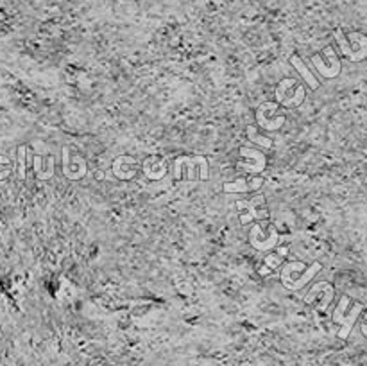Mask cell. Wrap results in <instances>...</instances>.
<instances>
[{
    "label": "cell",
    "mask_w": 367,
    "mask_h": 366,
    "mask_svg": "<svg viewBox=\"0 0 367 366\" xmlns=\"http://www.w3.org/2000/svg\"><path fill=\"white\" fill-rule=\"evenodd\" d=\"M321 269V262L305 264L301 260H290V262H283V266L280 267V280L283 288L289 291H299L306 284H310Z\"/></svg>",
    "instance_id": "1"
},
{
    "label": "cell",
    "mask_w": 367,
    "mask_h": 366,
    "mask_svg": "<svg viewBox=\"0 0 367 366\" xmlns=\"http://www.w3.org/2000/svg\"><path fill=\"white\" fill-rule=\"evenodd\" d=\"M364 311H366V307H364V304H360V302L351 300L346 295H343V297L339 298V304H337L333 314H331L333 323L343 327V329L339 330V337L346 339V337L350 336V332L353 330V327H355L357 320L362 316Z\"/></svg>",
    "instance_id": "2"
},
{
    "label": "cell",
    "mask_w": 367,
    "mask_h": 366,
    "mask_svg": "<svg viewBox=\"0 0 367 366\" xmlns=\"http://www.w3.org/2000/svg\"><path fill=\"white\" fill-rule=\"evenodd\" d=\"M210 180V165L206 157H178L174 160V181Z\"/></svg>",
    "instance_id": "3"
},
{
    "label": "cell",
    "mask_w": 367,
    "mask_h": 366,
    "mask_svg": "<svg viewBox=\"0 0 367 366\" xmlns=\"http://www.w3.org/2000/svg\"><path fill=\"white\" fill-rule=\"evenodd\" d=\"M335 41L339 45L340 54L351 63H360L367 58V36L362 33L344 34L343 31L335 33Z\"/></svg>",
    "instance_id": "4"
},
{
    "label": "cell",
    "mask_w": 367,
    "mask_h": 366,
    "mask_svg": "<svg viewBox=\"0 0 367 366\" xmlns=\"http://www.w3.org/2000/svg\"><path fill=\"white\" fill-rule=\"evenodd\" d=\"M274 97H276V103L282 108H299L305 103L306 97V88L303 87L298 79L294 78H285L278 83L276 90H274Z\"/></svg>",
    "instance_id": "5"
},
{
    "label": "cell",
    "mask_w": 367,
    "mask_h": 366,
    "mask_svg": "<svg viewBox=\"0 0 367 366\" xmlns=\"http://www.w3.org/2000/svg\"><path fill=\"white\" fill-rule=\"evenodd\" d=\"M249 244L258 251H273L280 244V232L269 219L257 221L249 230Z\"/></svg>",
    "instance_id": "6"
},
{
    "label": "cell",
    "mask_w": 367,
    "mask_h": 366,
    "mask_svg": "<svg viewBox=\"0 0 367 366\" xmlns=\"http://www.w3.org/2000/svg\"><path fill=\"white\" fill-rule=\"evenodd\" d=\"M257 119V126L266 132H278L283 128V124L287 122V115L282 113V106L276 101H266L257 108L254 113Z\"/></svg>",
    "instance_id": "7"
},
{
    "label": "cell",
    "mask_w": 367,
    "mask_h": 366,
    "mask_svg": "<svg viewBox=\"0 0 367 366\" xmlns=\"http://www.w3.org/2000/svg\"><path fill=\"white\" fill-rule=\"evenodd\" d=\"M310 63L319 74L326 79H335L340 74V70H343L339 54H337V50L333 47H324L321 52L314 54L310 58Z\"/></svg>",
    "instance_id": "8"
},
{
    "label": "cell",
    "mask_w": 367,
    "mask_h": 366,
    "mask_svg": "<svg viewBox=\"0 0 367 366\" xmlns=\"http://www.w3.org/2000/svg\"><path fill=\"white\" fill-rule=\"evenodd\" d=\"M240 155V162L237 164L238 171H242L244 174H261L267 167V158L261 151L249 146H242L238 149Z\"/></svg>",
    "instance_id": "9"
},
{
    "label": "cell",
    "mask_w": 367,
    "mask_h": 366,
    "mask_svg": "<svg viewBox=\"0 0 367 366\" xmlns=\"http://www.w3.org/2000/svg\"><path fill=\"white\" fill-rule=\"evenodd\" d=\"M335 298V288L330 282H317L308 289L305 297V304L312 305L314 309H317L319 313H324L328 307L331 305Z\"/></svg>",
    "instance_id": "10"
},
{
    "label": "cell",
    "mask_w": 367,
    "mask_h": 366,
    "mask_svg": "<svg viewBox=\"0 0 367 366\" xmlns=\"http://www.w3.org/2000/svg\"><path fill=\"white\" fill-rule=\"evenodd\" d=\"M237 209L244 212V214L240 216L242 225H247V223L253 221H267V219H269V209H267L266 199L261 198V196L253 199H242V202H237Z\"/></svg>",
    "instance_id": "11"
},
{
    "label": "cell",
    "mask_w": 367,
    "mask_h": 366,
    "mask_svg": "<svg viewBox=\"0 0 367 366\" xmlns=\"http://www.w3.org/2000/svg\"><path fill=\"white\" fill-rule=\"evenodd\" d=\"M62 169L69 180L79 181L88 174V164H86L85 157L79 153H72L69 148H63V157H62Z\"/></svg>",
    "instance_id": "12"
},
{
    "label": "cell",
    "mask_w": 367,
    "mask_h": 366,
    "mask_svg": "<svg viewBox=\"0 0 367 366\" xmlns=\"http://www.w3.org/2000/svg\"><path fill=\"white\" fill-rule=\"evenodd\" d=\"M261 185H264V178L260 174H244L231 181H226L222 190L228 194H249L260 190Z\"/></svg>",
    "instance_id": "13"
},
{
    "label": "cell",
    "mask_w": 367,
    "mask_h": 366,
    "mask_svg": "<svg viewBox=\"0 0 367 366\" xmlns=\"http://www.w3.org/2000/svg\"><path fill=\"white\" fill-rule=\"evenodd\" d=\"M140 169H142V164H138V160L129 157V155H119L111 164V173L120 181L133 180L138 174Z\"/></svg>",
    "instance_id": "14"
},
{
    "label": "cell",
    "mask_w": 367,
    "mask_h": 366,
    "mask_svg": "<svg viewBox=\"0 0 367 366\" xmlns=\"http://www.w3.org/2000/svg\"><path fill=\"white\" fill-rule=\"evenodd\" d=\"M142 173L145 174L147 180L159 181L164 180L168 173V164L164 157L158 155H149L142 160Z\"/></svg>",
    "instance_id": "15"
},
{
    "label": "cell",
    "mask_w": 367,
    "mask_h": 366,
    "mask_svg": "<svg viewBox=\"0 0 367 366\" xmlns=\"http://www.w3.org/2000/svg\"><path fill=\"white\" fill-rule=\"evenodd\" d=\"M290 65L296 69V72H298L299 78L303 79V83H306V87L312 88V90H317L319 81H317V78L314 76V70L306 65V63L303 62L299 56H292V58H290Z\"/></svg>",
    "instance_id": "16"
},
{
    "label": "cell",
    "mask_w": 367,
    "mask_h": 366,
    "mask_svg": "<svg viewBox=\"0 0 367 366\" xmlns=\"http://www.w3.org/2000/svg\"><path fill=\"white\" fill-rule=\"evenodd\" d=\"M258 129L260 128H258L257 124H254V126H247V139L251 140V142H254V144L261 146V148H266V149L273 148V140H269L267 136L261 135Z\"/></svg>",
    "instance_id": "17"
},
{
    "label": "cell",
    "mask_w": 367,
    "mask_h": 366,
    "mask_svg": "<svg viewBox=\"0 0 367 366\" xmlns=\"http://www.w3.org/2000/svg\"><path fill=\"white\" fill-rule=\"evenodd\" d=\"M283 253H271V255L266 257V260H264V266L266 267H271V269H276V267H282L283 266Z\"/></svg>",
    "instance_id": "18"
},
{
    "label": "cell",
    "mask_w": 367,
    "mask_h": 366,
    "mask_svg": "<svg viewBox=\"0 0 367 366\" xmlns=\"http://www.w3.org/2000/svg\"><path fill=\"white\" fill-rule=\"evenodd\" d=\"M360 330L367 337V309L362 313V316H360Z\"/></svg>",
    "instance_id": "19"
},
{
    "label": "cell",
    "mask_w": 367,
    "mask_h": 366,
    "mask_svg": "<svg viewBox=\"0 0 367 366\" xmlns=\"http://www.w3.org/2000/svg\"><path fill=\"white\" fill-rule=\"evenodd\" d=\"M20 176H25V164H24V148L20 149Z\"/></svg>",
    "instance_id": "20"
}]
</instances>
